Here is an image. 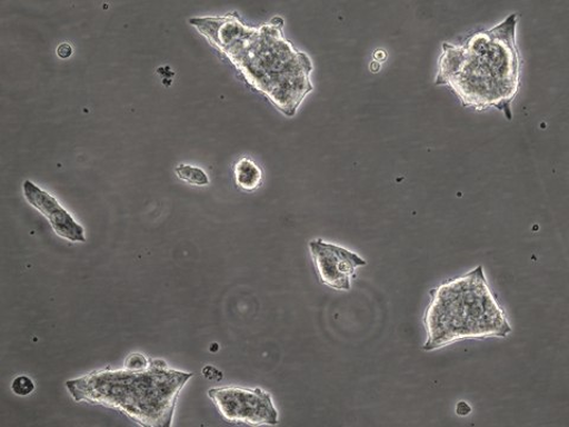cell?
<instances>
[{"label": "cell", "mask_w": 569, "mask_h": 427, "mask_svg": "<svg viewBox=\"0 0 569 427\" xmlns=\"http://www.w3.org/2000/svg\"><path fill=\"white\" fill-rule=\"evenodd\" d=\"M11 388L16 396L28 397L34 390V384L29 377L20 376L12 381Z\"/></svg>", "instance_id": "10"}, {"label": "cell", "mask_w": 569, "mask_h": 427, "mask_svg": "<svg viewBox=\"0 0 569 427\" xmlns=\"http://www.w3.org/2000/svg\"><path fill=\"white\" fill-rule=\"evenodd\" d=\"M176 173L180 180L199 187H207L209 185V177L201 168L191 166H178Z\"/></svg>", "instance_id": "9"}, {"label": "cell", "mask_w": 569, "mask_h": 427, "mask_svg": "<svg viewBox=\"0 0 569 427\" xmlns=\"http://www.w3.org/2000/svg\"><path fill=\"white\" fill-rule=\"evenodd\" d=\"M278 18L260 28L244 26L237 14L192 18L190 24L221 50L240 70L249 85L269 98L278 110L295 117L302 101L313 91V64L283 38Z\"/></svg>", "instance_id": "1"}, {"label": "cell", "mask_w": 569, "mask_h": 427, "mask_svg": "<svg viewBox=\"0 0 569 427\" xmlns=\"http://www.w3.org/2000/svg\"><path fill=\"white\" fill-rule=\"evenodd\" d=\"M430 295L422 317L426 351L465 340L505 338L512 332L506 311L489 287L483 266L440 284Z\"/></svg>", "instance_id": "4"}, {"label": "cell", "mask_w": 569, "mask_h": 427, "mask_svg": "<svg viewBox=\"0 0 569 427\" xmlns=\"http://www.w3.org/2000/svg\"><path fill=\"white\" fill-rule=\"evenodd\" d=\"M221 417L229 423L253 426L277 425L279 414L269 391L239 386L216 387L208 390Z\"/></svg>", "instance_id": "5"}, {"label": "cell", "mask_w": 569, "mask_h": 427, "mask_svg": "<svg viewBox=\"0 0 569 427\" xmlns=\"http://www.w3.org/2000/svg\"><path fill=\"white\" fill-rule=\"evenodd\" d=\"M191 378V373L151 359L146 369H98L67 381L66 387L77 401L117 409L141 426L169 427L178 398Z\"/></svg>", "instance_id": "3"}, {"label": "cell", "mask_w": 569, "mask_h": 427, "mask_svg": "<svg viewBox=\"0 0 569 427\" xmlns=\"http://www.w3.org/2000/svg\"><path fill=\"white\" fill-rule=\"evenodd\" d=\"M71 52H73V49L67 43L61 44L58 49L59 57L62 59H68Z\"/></svg>", "instance_id": "12"}, {"label": "cell", "mask_w": 569, "mask_h": 427, "mask_svg": "<svg viewBox=\"0 0 569 427\" xmlns=\"http://www.w3.org/2000/svg\"><path fill=\"white\" fill-rule=\"evenodd\" d=\"M518 26L519 14L511 13L460 44L442 43L436 83L449 87L467 109H495L512 120L511 105L520 92L522 75Z\"/></svg>", "instance_id": "2"}, {"label": "cell", "mask_w": 569, "mask_h": 427, "mask_svg": "<svg viewBox=\"0 0 569 427\" xmlns=\"http://www.w3.org/2000/svg\"><path fill=\"white\" fill-rule=\"evenodd\" d=\"M23 190L29 205L43 214L58 236L71 242H86L83 227L70 216L53 196L31 181L24 182Z\"/></svg>", "instance_id": "7"}, {"label": "cell", "mask_w": 569, "mask_h": 427, "mask_svg": "<svg viewBox=\"0 0 569 427\" xmlns=\"http://www.w3.org/2000/svg\"><path fill=\"white\" fill-rule=\"evenodd\" d=\"M151 359H148L146 355L142 354H131L127 361H124V368L131 370H141L146 369L150 366Z\"/></svg>", "instance_id": "11"}, {"label": "cell", "mask_w": 569, "mask_h": 427, "mask_svg": "<svg viewBox=\"0 0 569 427\" xmlns=\"http://www.w3.org/2000/svg\"><path fill=\"white\" fill-rule=\"evenodd\" d=\"M316 274L326 287L337 291H350L351 278L367 261L346 247L316 239L309 244Z\"/></svg>", "instance_id": "6"}, {"label": "cell", "mask_w": 569, "mask_h": 427, "mask_svg": "<svg viewBox=\"0 0 569 427\" xmlns=\"http://www.w3.org/2000/svg\"><path fill=\"white\" fill-rule=\"evenodd\" d=\"M236 183L244 191L257 190L262 183V171L251 158L243 157L236 165Z\"/></svg>", "instance_id": "8"}]
</instances>
